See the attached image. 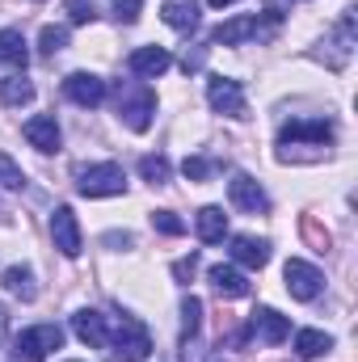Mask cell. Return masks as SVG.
Wrapping results in <instances>:
<instances>
[{
	"instance_id": "cell-1",
	"label": "cell",
	"mask_w": 358,
	"mask_h": 362,
	"mask_svg": "<svg viewBox=\"0 0 358 362\" xmlns=\"http://www.w3.org/2000/svg\"><path fill=\"white\" fill-rule=\"evenodd\" d=\"M59 346H64V329L59 325H30L13 341V362H42Z\"/></svg>"
},
{
	"instance_id": "cell-2",
	"label": "cell",
	"mask_w": 358,
	"mask_h": 362,
	"mask_svg": "<svg viewBox=\"0 0 358 362\" xmlns=\"http://www.w3.org/2000/svg\"><path fill=\"white\" fill-rule=\"evenodd\" d=\"M105 341L114 346V354L122 362H144L152 354V337H148V329L139 325V320H131V316H118V325H114V333H105Z\"/></svg>"
},
{
	"instance_id": "cell-3",
	"label": "cell",
	"mask_w": 358,
	"mask_h": 362,
	"mask_svg": "<svg viewBox=\"0 0 358 362\" xmlns=\"http://www.w3.org/2000/svg\"><path fill=\"white\" fill-rule=\"evenodd\" d=\"M76 189L85 194V198H114V194H127V173H122V165H114V160H105V165H89L81 181H76Z\"/></svg>"
},
{
	"instance_id": "cell-4",
	"label": "cell",
	"mask_w": 358,
	"mask_h": 362,
	"mask_svg": "<svg viewBox=\"0 0 358 362\" xmlns=\"http://www.w3.org/2000/svg\"><path fill=\"white\" fill-rule=\"evenodd\" d=\"M282 278H287L291 299H299V303H312V299L325 291V274L316 270L312 262H304V257H291V262L282 266Z\"/></svg>"
},
{
	"instance_id": "cell-5",
	"label": "cell",
	"mask_w": 358,
	"mask_h": 362,
	"mask_svg": "<svg viewBox=\"0 0 358 362\" xmlns=\"http://www.w3.org/2000/svg\"><path fill=\"white\" fill-rule=\"evenodd\" d=\"M207 105L224 118H245V110H249L241 81H232V76H211L207 81Z\"/></svg>"
},
{
	"instance_id": "cell-6",
	"label": "cell",
	"mask_w": 358,
	"mask_h": 362,
	"mask_svg": "<svg viewBox=\"0 0 358 362\" xmlns=\"http://www.w3.org/2000/svg\"><path fill=\"white\" fill-rule=\"evenodd\" d=\"M51 240L64 257H81L85 249V236H81V223H76V211L72 206H55L51 211Z\"/></svg>"
},
{
	"instance_id": "cell-7",
	"label": "cell",
	"mask_w": 358,
	"mask_h": 362,
	"mask_svg": "<svg viewBox=\"0 0 358 362\" xmlns=\"http://www.w3.org/2000/svg\"><path fill=\"white\" fill-rule=\"evenodd\" d=\"M152 114H156V93L152 89H127L118 97V118L131 131H148L152 127Z\"/></svg>"
},
{
	"instance_id": "cell-8",
	"label": "cell",
	"mask_w": 358,
	"mask_h": 362,
	"mask_svg": "<svg viewBox=\"0 0 358 362\" xmlns=\"http://www.w3.org/2000/svg\"><path fill=\"white\" fill-rule=\"evenodd\" d=\"M127 68H131L135 76H144V81H156V76H165V72L173 68V55H169L165 47H135V51L127 55Z\"/></svg>"
},
{
	"instance_id": "cell-9",
	"label": "cell",
	"mask_w": 358,
	"mask_h": 362,
	"mask_svg": "<svg viewBox=\"0 0 358 362\" xmlns=\"http://www.w3.org/2000/svg\"><path fill=\"white\" fill-rule=\"evenodd\" d=\"M228 198H232V206H241V211H249V215H258V211L270 206L266 189L258 185V177H249V173H232V181H228Z\"/></svg>"
},
{
	"instance_id": "cell-10",
	"label": "cell",
	"mask_w": 358,
	"mask_h": 362,
	"mask_svg": "<svg viewBox=\"0 0 358 362\" xmlns=\"http://www.w3.org/2000/svg\"><path fill=\"white\" fill-rule=\"evenodd\" d=\"M329 139H333V127H329L325 118H316V122H287V127H282V135H278V144H282V148H291V144L329 148Z\"/></svg>"
},
{
	"instance_id": "cell-11",
	"label": "cell",
	"mask_w": 358,
	"mask_h": 362,
	"mask_svg": "<svg viewBox=\"0 0 358 362\" xmlns=\"http://www.w3.org/2000/svg\"><path fill=\"white\" fill-rule=\"evenodd\" d=\"M21 135H25V139H30V148H38V152H59V144H64L55 114H34V118L21 127Z\"/></svg>"
},
{
	"instance_id": "cell-12",
	"label": "cell",
	"mask_w": 358,
	"mask_h": 362,
	"mask_svg": "<svg viewBox=\"0 0 358 362\" xmlns=\"http://www.w3.org/2000/svg\"><path fill=\"white\" fill-rule=\"evenodd\" d=\"M64 93H68V101H76V105H101L105 101V81L101 76H93V72H72L68 81H64Z\"/></svg>"
},
{
	"instance_id": "cell-13",
	"label": "cell",
	"mask_w": 358,
	"mask_h": 362,
	"mask_svg": "<svg viewBox=\"0 0 358 362\" xmlns=\"http://www.w3.org/2000/svg\"><path fill=\"white\" fill-rule=\"evenodd\" d=\"M228 253H232V262L245 266V270H262L270 262V245L258 240V236H232V240H228Z\"/></svg>"
},
{
	"instance_id": "cell-14",
	"label": "cell",
	"mask_w": 358,
	"mask_h": 362,
	"mask_svg": "<svg viewBox=\"0 0 358 362\" xmlns=\"http://www.w3.org/2000/svg\"><path fill=\"white\" fill-rule=\"evenodd\" d=\"M253 333H258L266 346H282V341L291 337V320H287L282 312H274V308H258V312H253Z\"/></svg>"
},
{
	"instance_id": "cell-15",
	"label": "cell",
	"mask_w": 358,
	"mask_h": 362,
	"mask_svg": "<svg viewBox=\"0 0 358 362\" xmlns=\"http://www.w3.org/2000/svg\"><path fill=\"white\" fill-rule=\"evenodd\" d=\"M266 30H262V17H236V21H224L211 38L219 42V47H241V42H249V38H262Z\"/></svg>"
},
{
	"instance_id": "cell-16",
	"label": "cell",
	"mask_w": 358,
	"mask_h": 362,
	"mask_svg": "<svg viewBox=\"0 0 358 362\" xmlns=\"http://www.w3.org/2000/svg\"><path fill=\"white\" fill-rule=\"evenodd\" d=\"M194 232H198L202 245H219V240L228 236V215H224V206H202V211L194 215Z\"/></svg>"
},
{
	"instance_id": "cell-17",
	"label": "cell",
	"mask_w": 358,
	"mask_h": 362,
	"mask_svg": "<svg viewBox=\"0 0 358 362\" xmlns=\"http://www.w3.org/2000/svg\"><path fill=\"white\" fill-rule=\"evenodd\" d=\"M207 278H211L215 295H224V299H241V295H249V278L236 270V266H211Z\"/></svg>"
},
{
	"instance_id": "cell-18",
	"label": "cell",
	"mask_w": 358,
	"mask_h": 362,
	"mask_svg": "<svg viewBox=\"0 0 358 362\" xmlns=\"http://www.w3.org/2000/svg\"><path fill=\"white\" fill-rule=\"evenodd\" d=\"M72 333L85 341V346H105V316L101 312H93V308H81L76 316H72Z\"/></svg>"
},
{
	"instance_id": "cell-19",
	"label": "cell",
	"mask_w": 358,
	"mask_h": 362,
	"mask_svg": "<svg viewBox=\"0 0 358 362\" xmlns=\"http://www.w3.org/2000/svg\"><path fill=\"white\" fill-rule=\"evenodd\" d=\"M333 350V337L325 333V329H299L295 333V354L299 358H321V354H329Z\"/></svg>"
},
{
	"instance_id": "cell-20",
	"label": "cell",
	"mask_w": 358,
	"mask_h": 362,
	"mask_svg": "<svg viewBox=\"0 0 358 362\" xmlns=\"http://www.w3.org/2000/svg\"><path fill=\"white\" fill-rule=\"evenodd\" d=\"M25 59H30V51H25V38H21V30H0V64L4 68H25Z\"/></svg>"
},
{
	"instance_id": "cell-21",
	"label": "cell",
	"mask_w": 358,
	"mask_h": 362,
	"mask_svg": "<svg viewBox=\"0 0 358 362\" xmlns=\"http://www.w3.org/2000/svg\"><path fill=\"white\" fill-rule=\"evenodd\" d=\"M0 282H4L8 295H17V299H25V303L38 295V282H34V270H30V266H8Z\"/></svg>"
},
{
	"instance_id": "cell-22",
	"label": "cell",
	"mask_w": 358,
	"mask_h": 362,
	"mask_svg": "<svg viewBox=\"0 0 358 362\" xmlns=\"http://www.w3.org/2000/svg\"><path fill=\"white\" fill-rule=\"evenodd\" d=\"M161 17H165V25H173V30H194V25H198V4H194V0H165V4H161Z\"/></svg>"
},
{
	"instance_id": "cell-23",
	"label": "cell",
	"mask_w": 358,
	"mask_h": 362,
	"mask_svg": "<svg viewBox=\"0 0 358 362\" xmlns=\"http://www.w3.org/2000/svg\"><path fill=\"white\" fill-rule=\"evenodd\" d=\"M0 101L4 105H25V101H34V85L25 76H4L0 81Z\"/></svg>"
},
{
	"instance_id": "cell-24",
	"label": "cell",
	"mask_w": 358,
	"mask_h": 362,
	"mask_svg": "<svg viewBox=\"0 0 358 362\" xmlns=\"http://www.w3.org/2000/svg\"><path fill=\"white\" fill-rule=\"evenodd\" d=\"M198 325H202V299L198 295H185L181 299V346L198 333Z\"/></svg>"
},
{
	"instance_id": "cell-25",
	"label": "cell",
	"mask_w": 358,
	"mask_h": 362,
	"mask_svg": "<svg viewBox=\"0 0 358 362\" xmlns=\"http://www.w3.org/2000/svg\"><path fill=\"white\" fill-rule=\"evenodd\" d=\"M64 47H68V25H42L38 51H42V55H59Z\"/></svg>"
},
{
	"instance_id": "cell-26",
	"label": "cell",
	"mask_w": 358,
	"mask_h": 362,
	"mask_svg": "<svg viewBox=\"0 0 358 362\" xmlns=\"http://www.w3.org/2000/svg\"><path fill=\"white\" fill-rule=\"evenodd\" d=\"M169 173H173V169H169L165 156H144V160H139V177L148 181V185H165Z\"/></svg>"
},
{
	"instance_id": "cell-27",
	"label": "cell",
	"mask_w": 358,
	"mask_h": 362,
	"mask_svg": "<svg viewBox=\"0 0 358 362\" xmlns=\"http://www.w3.org/2000/svg\"><path fill=\"white\" fill-rule=\"evenodd\" d=\"M0 185H4V189H21V185H25V173H21V165H17L8 152H0Z\"/></svg>"
},
{
	"instance_id": "cell-28",
	"label": "cell",
	"mask_w": 358,
	"mask_h": 362,
	"mask_svg": "<svg viewBox=\"0 0 358 362\" xmlns=\"http://www.w3.org/2000/svg\"><path fill=\"white\" fill-rule=\"evenodd\" d=\"M152 228L165 232V236H181V232H185V223H181L173 211H152Z\"/></svg>"
},
{
	"instance_id": "cell-29",
	"label": "cell",
	"mask_w": 358,
	"mask_h": 362,
	"mask_svg": "<svg viewBox=\"0 0 358 362\" xmlns=\"http://www.w3.org/2000/svg\"><path fill=\"white\" fill-rule=\"evenodd\" d=\"M181 169H185V177L190 181H207L211 173H215V160H207V156H190Z\"/></svg>"
},
{
	"instance_id": "cell-30",
	"label": "cell",
	"mask_w": 358,
	"mask_h": 362,
	"mask_svg": "<svg viewBox=\"0 0 358 362\" xmlns=\"http://www.w3.org/2000/svg\"><path fill=\"white\" fill-rule=\"evenodd\" d=\"M139 8H144V0H114V17L122 25H135L139 21Z\"/></svg>"
},
{
	"instance_id": "cell-31",
	"label": "cell",
	"mask_w": 358,
	"mask_h": 362,
	"mask_svg": "<svg viewBox=\"0 0 358 362\" xmlns=\"http://www.w3.org/2000/svg\"><path fill=\"white\" fill-rule=\"evenodd\" d=\"M68 17H72V25H89L93 17H97V8H93L89 0H68Z\"/></svg>"
},
{
	"instance_id": "cell-32",
	"label": "cell",
	"mask_w": 358,
	"mask_h": 362,
	"mask_svg": "<svg viewBox=\"0 0 358 362\" xmlns=\"http://www.w3.org/2000/svg\"><path fill=\"white\" fill-rule=\"evenodd\" d=\"M194 266H198V257H181V262H173V274L185 282V278H194Z\"/></svg>"
},
{
	"instance_id": "cell-33",
	"label": "cell",
	"mask_w": 358,
	"mask_h": 362,
	"mask_svg": "<svg viewBox=\"0 0 358 362\" xmlns=\"http://www.w3.org/2000/svg\"><path fill=\"white\" fill-rule=\"evenodd\" d=\"M105 245H114V249H118V245L131 249V236H127V232H122V236H118V232H105Z\"/></svg>"
},
{
	"instance_id": "cell-34",
	"label": "cell",
	"mask_w": 358,
	"mask_h": 362,
	"mask_svg": "<svg viewBox=\"0 0 358 362\" xmlns=\"http://www.w3.org/2000/svg\"><path fill=\"white\" fill-rule=\"evenodd\" d=\"M4 333H8V312H4V303H0V341H4Z\"/></svg>"
},
{
	"instance_id": "cell-35",
	"label": "cell",
	"mask_w": 358,
	"mask_h": 362,
	"mask_svg": "<svg viewBox=\"0 0 358 362\" xmlns=\"http://www.w3.org/2000/svg\"><path fill=\"white\" fill-rule=\"evenodd\" d=\"M211 8H228V4H236V0H207Z\"/></svg>"
}]
</instances>
